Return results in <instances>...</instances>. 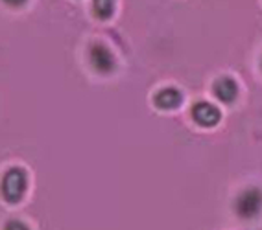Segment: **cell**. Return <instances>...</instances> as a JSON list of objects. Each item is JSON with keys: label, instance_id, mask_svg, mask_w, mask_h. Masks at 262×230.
Wrapping results in <instances>:
<instances>
[{"label": "cell", "instance_id": "obj_1", "mask_svg": "<svg viewBox=\"0 0 262 230\" xmlns=\"http://www.w3.org/2000/svg\"><path fill=\"white\" fill-rule=\"evenodd\" d=\"M26 188H28V175L23 168H17V166L8 169L2 177V183H0L2 197L10 205H17L23 201Z\"/></svg>", "mask_w": 262, "mask_h": 230}, {"label": "cell", "instance_id": "obj_2", "mask_svg": "<svg viewBox=\"0 0 262 230\" xmlns=\"http://www.w3.org/2000/svg\"><path fill=\"white\" fill-rule=\"evenodd\" d=\"M234 212L240 219H255L262 212V190L257 186H249L242 190L234 199Z\"/></svg>", "mask_w": 262, "mask_h": 230}, {"label": "cell", "instance_id": "obj_3", "mask_svg": "<svg viewBox=\"0 0 262 230\" xmlns=\"http://www.w3.org/2000/svg\"><path fill=\"white\" fill-rule=\"evenodd\" d=\"M89 63L98 74H111L117 66L115 56L103 42H93L89 46Z\"/></svg>", "mask_w": 262, "mask_h": 230}, {"label": "cell", "instance_id": "obj_4", "mask_svg": "<svg viewBox=\"0 0 262 230\" xmlns=\"http://www.w3.org/2000/svg\"><path fill=\"white\" fill-rule=\"evenodd\" d=\"M192 120L202 127H214L220 123L222 113L216 105L209 104V101H198L190 111Z\"/></svg>", "mask_w": 262, "mask_h": 230}, {"label": "cell", "instance_id": "obj_5", "mask_svg": "<svg viewBox=\"0 0 262 230\" xmlns=\"http://www.w3.org/2000/svg\"><path fill=\"white\" fill-rule=\"evenodd\" d=\"M212 92L222 104H234V99L238 98V83L233 78H220L212 87Z\"/></svg>", "mask_w": 262, "mask_h": 230}, {"label": "cell", "instance_id": "obj_6", "mask_svg": "<svg viewBox=\"0 0 262 230\" xmlns=\"http://www.w3.org/2000/svg\"><path fill=\"white\" fill-rule=\"evenodd\" d=\"M154 104L163 111H173L183 104L181 90H178L176 87H166L154 96Z\"/></svg>", "mask_w": 262, "mask_h": 230}, {"label": "cell", "instance_id": "obj_7", "mask_svg": "<svg viewBox=\"0 0 262 230\" xmlns=\"http://www.w3.org/2000/svg\"><path fill=\"white\" fill-rule=\"evenodd\" d=\"M94 15L102 20H107L115 13V0H93Z\"/></svg>", "mask_w": 262, "mask_h": 230}, {"label": "cell", "instance_id": "obj_8", "mask_svg": "<svg viewBox=\"0 0 262 230\" xmlns=\"http://www.w3.org/2000/svg\"><path fill=\"white\" fill-rule=\"evenodd\" d=\"M4 230H30V228H28V225H26V223H23V221L11 219V221H8V223H6Z\"/></svg>", "mask_w": 262, "mask_h": 230}, {"label": "cell", "instance_id": "obj_9", "mask_svg": "<svg viewBox=\"0 0 262 230\" xmlns=\"http://www.w3.org/2000/svg\"><path fill=\"white\" fill-rule=\"evenodd\" d=\"M2 2H4V4H8L10 8H23L28 0H2Z\"/></svg>", "mask_w": 262, "mask_h": 230}]
</instances>
